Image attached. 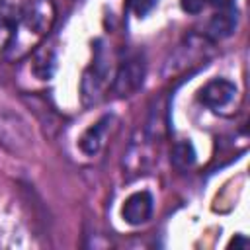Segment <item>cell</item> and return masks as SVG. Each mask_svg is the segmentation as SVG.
Masks as SVG:
<instances>
[{"label": "cell", "mask_w": 250, "mask_h": 250, "mask_svg": "<svg viewBox=\"0 0 250 250\" xmlns=\"http://www.w3.org/2000/svg\"><path fill=\"white\" fill-rule=\"evenodd\" d=\"M145 80V62L141 59V55H133L129 59H125L113 78V92L121 98L135 94Z\"/></svg>", "instance_id": "obj_1"}, {"label": "cell", "mask_w": 250, "mask_h": 250, "mask_svg": "<svg viewBox=\"0 0 250 250\" xmlns=\"http://www.w3.org/2000/svg\"><path fill=\"white\" fill-rule=\"evenodd\" d=\"M53 20L55 8L51 0H29L20 12V21L35 33H45L51 27Z\"/></svg>", "instance_id": "obj_2"}, {"label": "cell", "mask_w": 250, "mask_h": 250, "mask_svg": "<svg viewBox=\"0 0 250 250\" xmlns=\"http://www.w3.org/2000/svg\"><path fill=\"white\" fill-rule=\"evenodd\" d=\"M234 94H236V86L232 82H229L225 78H215V80H209L197 92V100L203 105L219 111V109L227 107L234 100Z\"/></svg>", "instance_id": "obj_3"}, {"label": "cell", "mask_w": 250, "mask_h": 250, "mask_svg": "<svg viewBox=\"0 0 250 250\" xmlns=\"http://www.w3.org/2000/svg\"><path fill=\"white\" fill-rule=\"evenodd\" d=\"M152 195L148 191H135L131 193L123 207H121V217L129 225H143L150 219L152 215Z\"/></svg>", "instance_id": "obj_4"}, {"label": "cell", "mask_w": 250, "mask_h": 250, "mask_svg": "<svg viewBox=\"0 0 250 250\" xmlns=\"http://www.w3.org/2000/svg\"><path fill=\"white\" fill-rule=\"evenodd\" d=\"M105 84H107V66H105V61H104V55H102V47H98V55L94 59V64L84 74V80H82L84 100L86 102H96L98 96L102 94V90L105 88Z\"/></svg>", "instance_id": "obj_5"}, {"label": "cell", "mask_w": 250, "mask_h": 250, "mask_svg": "<svg viewBox=\"0 0 250 250\" xmlns=\"http://www.w3.org/2000/svg\"><path fill=\"white\" fill-rule=\"evenodd\" d=\"M109 123H111V117H104L96 125H92V127H88L84 131V135L80 137L82 152H86L88 156H94V154L100 152V148L105 143V135H107V125Z\"/></svg>", "instance_id": "obj_6"}, {"label": "cell", "mask_w": 250, "mask_h": 250, "mask_svg": "<svg viewBox=\"0 0 250 250\" xmlns=\"http://www.w3.org/2000/svg\"><path fill=\"white\" fill-rule=\"evenodd\" d=\"M236 27V12L230 10H219V14H215L209 21V35H213L215 39H225L229 37Z\"/></svg>", "instance_id": "obj_7"}, {"label": "cell", "mask_w": 250, "mask_h": 250, "mask_svg": "<svg viewBox=\"0 0 250 250\" xmlns=\"http://www.w3.org/2000/svg\"><path fill=\"white\" fill-rule=\"evenodd\" d=\"M55 70V51L51 47H43L35 53L33 59V72L41 80H49Z\"/></svg>", "instance_id": "obj_8"}, {"label": "cell", "mask_w": 250, "mask_h": 250, "mask_svg": "<svg viewBox=\"0 0 250 250\" xmlns=\"http://www.w3.org/2000/svg\"><path fill=\"white\" fill-rule=\"evenodd\" d=\"M170 162H172L178 170H188V168H191L193 162H195L193 145H191L189 141H180V143H176L174 148H172Z\"/></svg>", "instance_id": "obj_9"}, {"label": "cell", "mask_w": 250, "mask_h": 250, "mask_svg": "<svg viewBox=\"0 0 250 250\" xmlns=\"http://www.w3.org/2000/svg\"><path fill=\"white\" fill-rule=\"evenodd\" d=\"M156 4H158V0H129V8L139 18H145L146 14H150Z\"/></svg>", "instance_id": "obj_10"}, {"label": "cell", "mask_w": 250, "mask_h": 250, "mask_svg": "<svg viewBox=\"0 0 250 250\" xmlns=\"http://www.w3.org/2000/svg\"><path fill=\"white\" fill-rule=\"evenodd\" d=\"M205 4H207V0H182V8L188 14H199L205 8Z\"/></svg>", "instance_id": "obj_11"}, {"label": "cell", "mask_w": 250, "mask_h": 250, "mask_svg": "<svg viewBox=\"0 0 250 250\" xmlns=\"http://www.w3.org/2000/svg\"><path fill=\"white\" fill-rule=\"evenodd\" d=\"M207 2H211L215 8H219V10H230L232 8V4H234V0H207Z\"/></svg>", "instance_id": "obj_12"}]
</instances>
